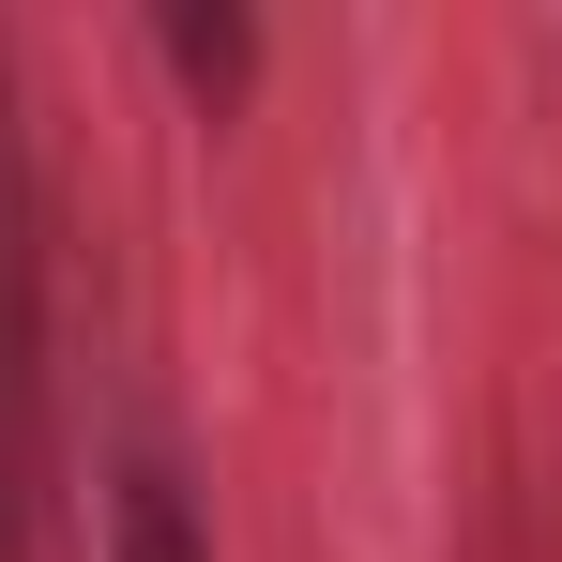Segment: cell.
Instances as JSON below:
<instances>
[{"mask_svg":"<svg viewBox=\"0 0 562 562\" xmlns=\"http://www.w3.org/2000/svg\"><path fill=\"white\" fill-rule=\"evenodd\" d=\"M106 562H213V532H198V486L153 441L122 457V486H106Z\"/></svg>","mask_w":562,"mask_h":562,"instance_id":"2","label":"cell"},{"mask_svg":"<svg viewBox=\"0 0 562 562\" xmlns=\"http://www.w3.org/2000/svg\"><path fill=\"white\" fill-rule=\"evenodd\" d=\"M31 502H46V183L0 61V562H31Z\"/></svg>","mask_w":562,"mask_h":562,"instance_id":"1","label":"cell"},{"mask_svg":"<svg viewBox=\"0 0 562 562\" xmlns=\"http://www.w3.org/2000/svg\"><path fill=\"white\" fill-rule=\"evenodd\" d=\"M153 31H168V61H183V92H198V106H228L244 77H259V15H228V0H168Z\"/></svg>","mask_w":562,"mask_h":562,"instance_id":"3","label":"cell"}]
</instances>
